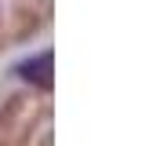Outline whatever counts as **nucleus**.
I'll list each match as a JSON object with an SVG mask.
<instances>
[{
	"label": "nucleus",
	"mask_w": 146,
	"mask_h": 146,
	"mask_svg": "<svg viewBox=\"0 0 146 146\" xmlns=\"http://www.w3.org/2000/svg\"><path fill=\"white\" fill-rule=\"evenodd\" d=\"M18 73L26 80H36V84H51V51H40L33 62H22Z\"/></svg>",
	"instance_id": "obj_1"
}]
</instances>
